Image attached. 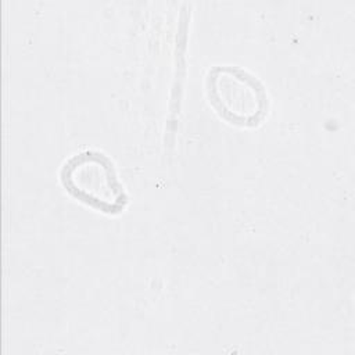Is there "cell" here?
<instances>
[{
  "instance_id": "cell-1",
  "label": "cell",
  "mask_w": 355,
  "mask_h": 355,
  "mask_svg": "<svg viewBox=\"0 0 355 355\" xmlns=\"http://www.w3.org/2000/svg\"><path fill=\"white\" fill-rule=\"evenodd\" d=\"M65 178L76 197L111 209L121 205V186L104 158L92 154L75 157L65 168Z\"/></svg>"
},
{
  "instance_id": "cell-2",
  "label": "cell",
  "mask_w": 355,
  "mask_h": 355,
  "mask_svg": "<svg viewBox=\"0 0 355 355\" xmlns=\"http://www.w3.org/2000/svg\"><path fill=\"white\" fill-rule=\"evenodd\" d=\"M222 79L214 86V93L216 100L220 104V108H225L233 98L234 101L226 110L233 114L234 119L248 121L257 116L262 105V97L259 96V90L255 87V82L250 78L226 75L222 72Z\"/></svg>"
}]
</instances>
